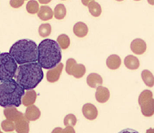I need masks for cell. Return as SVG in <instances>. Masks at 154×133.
Returning a JSON list of instances; mask_svg holds the SVG:
<instances>
[{"mask_svg":"<svg viewBox=\"0 0 154 133\" xmlns=\"http://www.w3.org/2000/svg\"><path fill=\"white\" fill-rule=\"evenodd\" d=\"M51 1V0H38V3L41 4H48Z\"/></svg>","mask_w":154,"mask_h":133,"instance_id":"obj_33","label":"cell"},{"mask_svg":"<svg viewBox=\"0 0 154 133\" xmlns=\"http://www.w3.org/2000/svg\"><path fill=\"white\" fill-rule=\"evenodd\" d=\"M25 116L29 121H31V122L36 121L41 117V111L36 105H29V106H27Z\"/></svg>","mask_w":154,"mask_h":133,"instance_id":"obj_13","label":"cell"},{"mask_svg":"<svg viewBox=\"0 0 154 133\" xmlns=\"http://www.w3.org/2000/svg\"><path fill=\"white\" fill-rule=\"evenodd\" d=\"M87 83L90 88H96L98 86L102 85L103 79L100 74H96V73H91L87 76Z\"/></svg>","mask_w":154,"mask_h":133,"instance_id":"obj_17","label":"cell"},{"mask_svg":"<svg viewBox=\"0 0 154 133\" xmlns=\"http://www.w3.org/2000/svg\"><path fill=\"white\" fill-rule=\"evenodd\" d=\"M141 78L145 85L149 88H152L154 85V77L153 74L150 70H144L141 72Z\"/></svg>","mask_w":154,"mask_h":133,"instance_id":"obj_20","label":"cell"},{"mask_svg":"<svg viewBox=\"0 0 154 133\" xmlns=\"http://www.w3.org/2000/svg\"><path fill=\"white\" fill-rule=\"evenodd\" d=\"M3 114H4L6 119H9L13 122H16L17 120L25 115L24 113L17 110V107H15V106H8V107L4 108Z\"/></svg>","mask_w":154,"mask_h":133,"instance_id":"obj_10","label":"cell"},{"mask_svg":"<svg viewBox=\"0 0 154 133\" xmlns=\"http://www.w3.org/2000/svg\"><path fill=\"white\" fill-rule=\"evenodd\" d=\"M43 71L38 62L20 65L15 74V79L25 90L34 89L43 79Z\"/></svg>","mask_w":154,"mask_h":133,"instance_id":"obj_1","label":"cell"},{"mask_svg":"<svg viewBox=\"0 0 154 133\" xmlns=\"http://www.w3.org/2000/svg\"><path fill=\"white\" fill-rule=\"evenodd\" d=\"M134 1H141V0H134Z\"/></svg>","mask_w":154,"mask_h":133,"instance_id":"obj_36","label":"cell"},{"mask_svg":"<svg viewBox=\"0 0 154 133\" xmlns=\"http://www.w3.org/2000/svg\"><path fill=\"white\" fill-rule=\"evenodd\" d=\"M56 42L59 44L60 48L64 49V50L68 49L69 47L70 46V39L67 34H62L60 35H59L58 38H57V41Z\"/></svg>","mask_w":154,"mask_h":133,"instance_id":"obj_24","label":"cell"},{"mask_svg":"<svg viewBox=\"0 0 154 133\" xmlns=\"http://www.w3.org/2000/svg\"><path fill=\"white\" fill-rule=\"evenodd\" d=\"M86 66L82 64H76L73 66V70H72V76H73L75 79H81L84 76V74H86Z\"/></svg>","mask_w":154,"mask_h":133,"instance_id":"obj_22","label":"cell"},{"mask_svg":"<svg viewBox=\"0 0 154 133\" xmlns=\"http://www.w3.org/2000/svg\"><path fill=\"white\" fill-rule=\"evenodd\" d=\"M89 12L91 14V16L95 17H99L102 13V8L100 3H98L95 1H93L91 3H90L87 5Z\"/></svg>","mask_w":154,"mask_h":133,"instance_id":"obj_21","label":"cell"},{"mask_svg":"<svg viewBox=\"0 0 154 133\" xmlns=\"http://www.w3.org/2000/svg\"><path fill=\"white\" fill-rule=\"evenodd\" d=\"M1 128L6 132L13 131H15V122L9 120V119H5L1 123Z\"/></svg>","mask_w":154,"mask_h":133,"instance_id":"obj_27","label":"cell"},{"mask_svg":"<svg viewBox=\"0 0 154 133\" xmlns=\"http://www.w3.org/2000/svg\"><path fill=\"white\" fill-rule=\"evenodd\" d=\"M25 3V0H10V6L13 8H19Z\"/></svg>","mask_w":154,"mask_h":133,"instance_id":"obj_31","label":"cell"},{"mask_svg":"<svg viewBox=\"0 0 154 133\" xmlns=\"http://www.w3.org/2000/svg\"><path fill=\"white\" fill-rule=\"evenodd\" d=\"M36 91L34 89H30V90H26L25 94L23 95L21 102H22L23 105H25V107H27V106H29V105H34V103L36 101Z\"/></svg>","mask_w":154,"mask_h":133,"instance_id":"obj_14","label":"cell"},{"mask_svg":"<svg viewBox=\"0 0 154 133\" xmlns=\"http://www.w3.org/2000/svg\"><path fill=\"white\" fill-rule=\"evenodd\" d=\"M73 34H75L77 37L84 38L86 37L88 34V27L87 24L84 22H77L73 26Z\"/></svg>","mask_w":154,"mask_h":133,"instance_id":"obj_18","label":"cell"},{"mask_svg":"<svg viewBox=\"0 0 154 133\" xmlns=\"http://www.w3.org/2000/svg\"><path fill=\"white\" fill-rule=\"evenodd\" d=\"M61 48L56 41L45 39L38 46V60L42 69L50 70L60 63Z\"/></svg>","mask_w":154,"mask_h":133,"instance_id":"obj_2","label":"cell"},{"mask_svg":"<svg viewBox=\"0 0 154 133\" xmlns=\"http://www.w3.org/2000/svg\"><path fill=\"white\" fill-rule=\"evenodd\" d=\"M82 114L85 117V119L91 120V121L95 120L98 117V110H97V108L95 107L93 104H91V103L85 104L82 106Z\"/></svg>","mask_w":154,"mask_h":133,"instance_id":"obj_8","label":"cell"},{"mask_svg":"<svg viewBox=\"0 0 154 133\" xmlns=\"http://www.w3.org/2000/svg\"><path fill=\"white\" fill-rule=\"evenodd\" d=\"M38 17L40 20L46 21L52 19V17H54V12L50 7L43 5L39 8V10L38 11Z\"/></svg>","mask_w":154,"mask_h":133,"instance_id":"obj_15","label":"cell"},{"mask_svg":"<svg viewBox=\"0 0 154 133\" xmlns=\"http://www.w3.org/2000/svg\"><path fill=\"white\" fill-rule=\"evenodd\" d=\"M63 69H64V65L62 63H59L54 68L48 70L47 73V80L51 83L57 82L60 78Z\"/></svg>","mask_w":154,"mask_h":133,"instance_id":"obj_7","label":"cell"},{"mask_svg":"<svg viewBox=\"0 0 154 133\" xmlns=\"http://www.w3.org/2000/svg\"><path fill=\"white\" fill-rule=\"evenodd\" d=\"M124 65L126 68L131 70H135L140 68V60L137 57L133 55H129L124 59Z\"/></svg>","mask_w":154,"mask_h":133,"instance_id":"obj_19","label":"cell"},{"mask_svg":"<svg viewBox=\"0 0 154 133\" xmlns=\"http://www.w3.org/2000/svg\"><path fill=\"white\" fill-rule=\"evenodd\" d=\"M121 65H122V60H121L120 57L116 54L110 55L109 57L107 58L106 65L109 70H116L120 68Z\"/></svg>","mask_w":154,"mask_h":133,"instance_id":"obj_16","label":"cell"},{"mask_svg":"<svg viewBox=\"0 0 154 133\" xmlns=\"http://www.w3.org/2000/svg\"><path fill=\"white\" fill-rule=\"evenodd\" d=\"M39 3L36 0H29L26 4V11L29 14H36L39 10Z\"/></svg>","mask_w":154,"mask_h":133,"instance_id":"obj_25","label":"cell"},{"mask_svg":"<svg viewBox=\"0 0 154 133\" xmlns=\"http://www.w3.org/2000/svg\"><path fill=\"white\" fill-rule=\"evenodd\" d=\"M82 1V3L83 4L84 6H87L90 3H91V2H93V1H95V0H81Z\"/></svg>","mask_w":154,"mask_h":133,"instance_id":"obj_32","label":"cell"},{"mask_svg":"<svg viewBox=\"0 0 154 133\" xmlns=\"http://www.w3.org/2000/svg\"><path fill=\"white\" fill-rule=\"evenodd\" d=\"M95 100L97 102L104 104L106 103L110 98V91L107 88H104L103 86H98L96 88V91H95Z\"/></svg>","mask_w":154,"mask_h":133,"instance_id":"obj_11","label":"cell"},{"mask_svg":"<svg viewBox=\"0 0 154 133\" xmlns=\"http://www.w3.org/2000/svg\"><path fill=\"white\" fill-rule=\"evenodd\" d=\"M52 133H75V130L72 126H66L65 129L56 128L52 131Z\"/></svg>","mask_w":154,"mask_h":133,"instance_id":"obj_30","label":"cell"},{"mask_svg":"<svg viewBox=\"0 0 154 133\" xmlns=\"http://www.w3.org/2000/svg\"></svg>","mask_w":154,"mask_h":133,"instance_id":"obj_38","label":"cell"},{"mask_svg":"<svg viewBox=\"0 0 154 133\" xmlns=\"http://www.w3.org/2000/svg\"><path fill=\"white\" fill-rule=\"evenodd\" d=\"M138 102L143 116L152 117L154 114V100L152 91L143 90L139 96Z\"/></svg>","mask_w":154,"mask_h":133,"instance_id":"obj_6","label":"cell"},{"mask_svg":"<svg viewBox=\"0 0 154 133\" xmlns=\"http://www.w3.org/2000/svg\"><path fill=\"white\" fill-rule=\"evenodd\" d=\"M51 33V26L48 23L42 24L38 28V34L41 37L46 39L48 36H50Z\"/></svg>","mask_w":154,"mask_h":133,"instance_id":"obj_26","label":"cell"},{"mask_svg":"<svg viewBox=\"0 0 154 133\" xmlns=\"http://www.w3.org/2000/svg\"><path fill=\"white\" fill-rule=\"evenodd\" d=\"M54 17L56 20H63L66 16L67 11H66V8L64 4H57L56 8L54 9Z\"/></svg>","mask_w":154,"mask_h":133,"instance_id":"obj_23","label":"cell"},{"mask_svg":"<svg viewBox=\"0 0 154 133\" xmlns=\"http://www.w3.org/2000/svg\"><path fill=\"white\" fill-rule=\"evenodd\" d=\"M9 53L18 65L37 62L38 45L30 39H20L11 46Z\"/></svg>","mask_w":154,"mask_h":133,"instance_id":"obj_4","label":"cell"},{"mask_svg":"<svg viewBox=\"0 0 154 133\" xmlns=\"http://www.w3.org/2000/svg\"><path fill=\"white\" fill-rule=\"evenodd\" d=\"M77 123V118L73 113H69L65 117L64 119V125L65 126H75Z\"/></svg>","mask_w":154,"mask_h":133,"instance_id":"obj_28","label":"cell"},{"mask_svg":"<svg viewBox=\"0 0 154 133\" xmlns=\"http://www.w3.org/2000/svg\"><path fill=\"white\" fill-rule=\"evenodd\" d=\"M29 121L24 115L15 122V131L17 133L29 132Z\"/></svg>","mask_w":154,"mask_h":133,"instance_id":"obj_12","label":"cell"},{"mask_svg":"<svg viewBox=\"0 0 154 133\" xmlns=\"http://www.w3.org/2000/svg\"><path fill=\"white\" fill-rule=\"evenodd\" d=\"M25 92V89L16 79L0 80V106L19 107L22 104L21 99Z\"/></svg>","mask_w":154,"mask_h":133,"instance_id":"obj_3","label":"cell"},{"mask_svg":"<svg viewBox=\"0 0 154 133\" xmlns=\"http://www.w3.org/2000/svg\"><path fill=\"white\" fill-rule=\"evenodd\" d=\"M77 64V61L76 60H74L73 58H69V59L67 60L66 61V65H65V71L69 75H71L72 74V70H73V66Z\"/></svg>","mask_w":154,"mask_h":133,"instance_id":"obj_29","label":"cell"},{"mask_svg":"<svg viewBox=\"0 0 154 133\" xmlns=\"http://www.w3.org/2000/svg\"><path fill=\"white\" fill-rule=\"evenodd\" d=\"M148 3H149L150 5L153 6L154 5V0H148Z\"/></svg>","mask_w":154,"mask_h":133,"instance_id":"obj_34","label":"cell"},{"mask_svg":"<svg viewBox=\"0 0 154 133\" xmlns=\"http://www.w3.org/2000/svg\"><path fill=\"white\" fill-rule=\"evenodd\" d=\"M17 68L18 64L9 52L0 53V80L13 79Z\"/></svg>","mask_w":154,"mask_h":133,"instance_id":"obj_5","label":"cell"},{"mask_svg":"<svg viewBox=\"0 0 154 133\" xmlns=\"http://www.w3.org/2000/svg\"><path fill=\"white\" fill-rule=\"evenodd\" d=\"M0 132H2V131H1V130H0Z\"/></svg>","mask_w":154,"mask_h":133,"instance_id":"obj_37","label":"cell"},{"mask_svg":"<svg viewBox=\"0 0 154 133\" xmlns=\"http://www.w3.org/2000/svg\"><path fill=\"white\" fill-rule=\"evenodd\" d=\"M116 1H118V2H122V1H124V0H116Z\"/></svg>","mask_w":154,"mask_h":133,"instance_id":"obj_35","label":"cell"},{"mask_svg":"<svg viewBox=\"0 0 154 133\" xmlns=\"http://www.w3.org/2000/svg\"><path fill=\"white\" fill-rule=\"evenodd\" d=\"M131 50L136 55H142L147 50V44L145 41L141 39H135L131 43Z\"/></svg>","mask_w":154,"mask_h":133,"instance_id":"obj_9","label":"cell"}]
</instances>
